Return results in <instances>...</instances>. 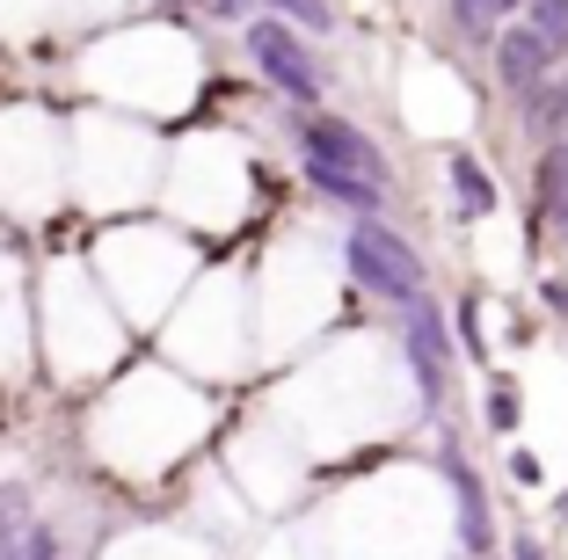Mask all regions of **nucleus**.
<instances>
[{
    "label": "nucleus",
    "instance_id": "9",
    "mask_svg": "<svg viewBox=\"0 0 568 560\" xmlns=\"http://www.w3.org/2000/svg\"><path fill=\"white\" fill-rule=\"evenodd\" d=\"M161 167H168V139L139 116L118 110H81L67 132V182L73 197L88 204L95 218L132 212V204L161 197Z\"/></svg>",
    "mask_w": 568,
    "mask_h": 560
},
{
    "label": "nucleus",
    "instance_id": "5",
    "mask_svg": "<svg viewBox=\"0 0 568 560\" xmlns=\"http://www.w3.org/2000/svg\"><path fill=\"white\" fill-rule=\"evenodd\" d=\"M248 292H255V343L270 357H306L343 320V255L321 226H292L270 241Z\"/></svg>",
    "mask_w": 568,
    "mask_h": 560
},
{
    "label": "nucleus",
    "instance_id": "3",
    "mask_svg": "<svg viewBox=\"0 0 568 560\" xmlns=\"http://www.w3.org/2000/svg\"><path fill=\"white\" fill-rule=\"evenodd\" d=\"M73 73L95 95V110L139 116L153 132L175 124V116H190L204 95V51L175 22H118V30H102L73 59Z\"/></svg>",
    "mask_w": 568,
    "mask_h": 560
},
{
    "label": "nucleus",
    "instance_id": "10",
    "mask_svg": "<svg viewBox=\"0 0 568 560\" xmlns=\"http://www.w3.org/2000/svg\"><path fill=\"white\" fill-rule=\"evenodd\" d=\"M255 292L234 277V269H204L197 284L183 292V306L168 314L161 328V357L168 371H183L197 386H219V379H241L255 364Z\"/></svg>",
    "mask_w": 568,
    "mask_h": 560
},
{
    "label": "nucleus",
    "instance_id": "15",
    "mask_svg": "<svg viewBox=\"0 0 568 560\" xmlns=\"http://www.w3.org/2000/svg\"><path fill=\"white\" fill-rule=\"evenodd\" d=\"M67 22H81V0H0V37L8 44H37Z\"/></svg>",
    "mask_w": 568,
    "mask_h": 560
},
{
    "label": "nucleus",
    "instance_id": "4",
    "mask_svg": "<svg viewBox=\"0 0 568 560\" xmlns=\"http://www.w3.org/2000/svg\"><path fill=\"white\" fill-rule=\"evenodd\" d=\"M321 539L335 560H437L445 553V488L416 466L365 474L328 502Z\"/></svg>",
    "mask_w": 568,
    "mask_h": 560
},
{
    "label": "nucleus",
    "instance_id": "14",
    "mask_svg": "<svg viewBox=\"0 0 568 560\" xmlns=\"http://www.w3.org/2000/svg\"><path fill=\"white\" fill-rule=\"evenodd\" d=\"M30 349H37V298L22 269L0 255V386H16L30 371Z\"/></svg>",
    "mask_w": 568,
    "mask_h": 560
},
{
    "label": "nucleus",
    "instance_id": "13",
    "mask_svg": "<svg viewBox=\"0 0 568 560\" xmlns=\"http://www.w3.org/2000/svg\"><path fill=\"white\" fill-rule=\"evenodd\" d=\"M402 110H408V124H416V132L452 139V132H467L474 95L459 88V73H445L437 59H416V67L402 73Z\"/></svg>",
    "mask_w": 568,
    "mask_h": 560
},
{
    "label": "nucleus",
    "instance_id": "1",
    "mask_svg": "<svg viewBox=\"0 0 568 560\" xmlns=\"http://www.w3.org/2000/svg\"><path fill=\"white\" fill-rule=\"evenodd\" d=\"M270 422L306 451V459H335V451H365L408 422V371L379 335H335V343L306 349L300 371L277 386Z\"/></svg>",
    "mask_w": 568,
    "mask_h": 560
},
{
    "label": "nucleus",
    "instance_id": "12",
    "mask_svg": "<svg viewBox=\"0 0 568 560\" xmlns=\"http://www.w3.org/2000/svg\"><path fill=\"white\" fill-rule=\"evenodd\" d=\"M300 474H306V451L292 445L270 415H255L234 445H226V480H234L241 495H255V502H284V495L300 488Z\"/></svg>",
    "mask_w": 568,
    "mask_h": 560
},
{
    "label": "nucleus",
    "instance_id": "2",
    "mask_svg": "<svg viewBox=\"0 0 568 560\" xmlns=\"http://www.w3.org/2000/svg\"><path fill=\"white\" fill-rule=\"evenodd\" d=\"M204 437H212V394L183 371H168V364L110 379V394L88 408V451L118 480L175 474Z\"/></svg>",
    "mask_w": 568,
    "mask_h": 560
},
{
    "label": "nucleus",
    "instance_id": "16",
    "mask_svg": "<svg viewBox=\"0 0 568 560\" xmlns=\"http://www.w3.org/2000/svg\"><path fill=\"white\" fill-rule=\"evenodd\" d=\"M110 560H204V546L175 539V531H139V539H124Z\"/></svg>",
    "mask_w": 568,
    "mask_h": 560
},
{
    "label": "nucleus",
    "instance_id": "8",
    "mask_svg": "<svg viewBox=\"0 0 568 560\" xmlns=\"http://www.w3.org/2000/svg\"><path fill=\"white\" fill-rule=\"evenodd\" d=\"M88 269H95V284L110 292V306H118L124 328H168V314L183 306V292L204 277L197 263V241L190 233H175L161 218H124V226L95 233V247H88Z\"/></svg>",
    "mask_w": 568,
    "mask_h": 560
},
{
    "label": "nucleus",
    "instance_id": "6",
    "mask_svg": "<svg viewBox=\"0 0 568 560\" xmlns=\"http://www.w3.org/2000/svg\"><path fill=\"white\" fill-rule=\"evenodd\" d=\"M255 197H263V175H255V153L241 146L234 132L219 124H197L168 146L161 167V212L175 233L190 241H226L255 218Z\"/></svg>",
    "mask_w": 568,
    "mask_h": 560
},
{
    "label": "nucleus",
    "instance_id": "11",
    "mask_svg": "<svg viewBox=\"0 0 568 560\" xmlns=\"http://www.w3.org/2000/svg\"><path fill=\"white\" fill-rule=\"evenodd\" d=\"M67 124L37 102L0 110V212L8 218H44L67 197Z\"/></svg>",
    "mask_w": 568,
    "mask_h": 560
},
{
    "label": "nucleus",
    "instance_id": "7",
    "mask_svg": "<svg viewBox=\"0 0 568 560\" xmlns=\"http://www.w3.org/2000/svg\"><path fill=\"white\" fill-rule=\"evenodd\" d=\"M124 320L110 306V292L95 284L88 255H59L37 277V357L51 379L67 386H95L124 364Z\"/></svg>",
    "mask_w": 568,
    "mask_h": 560
}]
</instances>
